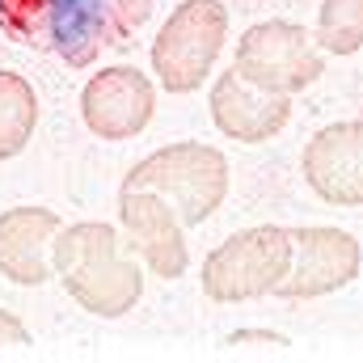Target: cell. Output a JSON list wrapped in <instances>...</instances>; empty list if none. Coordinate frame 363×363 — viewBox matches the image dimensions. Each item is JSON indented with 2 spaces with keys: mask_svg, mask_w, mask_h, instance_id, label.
<instances>
[{
  "mask_svg": "<svg viewBox=\"0 0 363 363\" xmlns=\"http://www.w3.org/2000/svg\"><path fill=\"white\" fill-rule=\"evenodd\" d=\"M157 0H0V30L68 68H89L127 47L152 17Z\"/></svg>",
  "mask_w": 363,
  "mask_h": 363,
  "instance_id": "1",
  "label": "cell"
},
{
  "mask_svg": "<svg viewBox=\"0 0 363 363\" xmlns=\"http://www.w3.org/2000/svg\"><path fill=\"white\" fill-rule=\"evenodd\" d=\"M51 271L93 317H123L144 291V274L131 258V245H123V237L101 220L60 228L51 237Z\"/></svg>",
  "mask_w": 363,
  "mask_h": 363,
  "instance_id": "2",
  "label": "cell"
},
{
  "mask_svg": "<svg viewBox=\"0 0 363 363\" xmlns=\"http://www.w3.org/2000/svg\"><path fill=\"white\" fill-rule=\"evenodd\" d=\"M123 190H152L178 211L182 228L203 224L228 194V161L207 144H169L123 178Z\"/></svg>",
  "mask_w": 363,
  "mask_h": 363,
  "instance_id": "3",
  "label": "cell"
},
{
  "mask_svg": "<svg viewBox=\"0 0 363 363\" xmlns=\"http://www.w3.org/2000/svg\"><path fill=\"white\" fill-rule=\"evenodd\" d=\"M291 267V233L279 224H258L228 237L203 262V296L216 304H241L271 296Z\"/></svg>",
  "mask_w": 363,
  "mask_h": 363,
  "instance_id": "4",
  "label": "cell"
},
{
  "mask_svg": "<svg viewBox=\"0 0 363 363\" xmlns=\"http://www.w3.org/2000/svg\"><path fill=\"white\" fill-rule=\"evenodd\" d=\"M228 34V13L220 0H182L152 43V72L169 93H194Z\"/></svg>",
  "mask_w": 363,
  "mask_h": 363,
  "instance_id": "5",
  "label": "cell"
},
{
  "mask_svg": "<svg viewBox=\"0 0 363 363\" xmlns=\"http://www.w3.org/2000/svg\"><path fill=\"white\" fill-rule=\"evenodd\" d=\"M233 68L271 93H300L325 77V55L296 21H258L241 34Z\"/></svg>",
  "mask_w": 363,
  "mask_h": 363,
  "instance_id": "6",
  "label": "cell"
},
{
  "mask_svg": "<svg viewBox=\"0 0 363 363\" xmlns=\"http://www.w3.org/2000/svg\"><path fill=\"white\" fill-rule=\"evenodd\" d=\"M291 233V267L274 296L283 300H317L338 287H347L359 274V241L330 224L287 228Z\"/></svg>",
  "mask_w": 363,
  "mask_h": 363,
  "instance_id": "7",
  "label": "cell"
},
{
  "mask_svg": "<svg viewBox=\"0 0 363 363\" xmlns=\"http://www.w3.org/2000/svg\"><path fill=\"white\" fill-rule=\"evenodd\" d=\"M157 89L140 68H106L81 93L85 127L101 140H131L152 123Z\"/></svg>",
  "mask_w": 363,
  "mask_h": 363,
  "instance_id": "8",
  "label": "cell"
},
{
  "mask_svg": "<svg viewBox=\"0 0 363 363\" xmlns=\"http://www.w3.org/2000/svg\"><path fill=\"white\" fill-rule=\"evenodd\" d=\"M308 190L334 207H363V118L321 127L304 148Z\"/></svg>",
  "mask_w": 363,
  "mask_h": 363,
  "instance_id": "9",
  "label": "cell"
},
{
  "mask_svg": "<svg viewBox=\"0 0 363 363\" xmlns=\"http://www.w3.org/2000/svg\"><path fill=\"white\" fill-rule=\"evenodd\" d=\"M211 118L228 140L241 144H262L274 140L287 118H291V97L287 93H271L254 81H245L237 68L220 72L211 85Z\"/></svg>",
  "mask_w": 363,
  "mask_h": 363,
  "instance_id": "10",
  "label": "cell"
},
{
  "mask_svg": "<svg viewBox=\"0 0 363 363\" xmlns=\"http://www.w3.org/2000/svg\"><path fill=\"white\" fill-rule=\"evenodd\" d=\"M118 220L131 237V250L144 254L148 271L157 279H178L186 271L190 250H186V237H182V220L161 194L123 190L118 194Z\"/></svg>",
  "mask_w": 363,
  "mask_h": 363,
  "instance_id": "11",
  "label": "cell"
},
{
  "mask_svg": "<svg viewBox=\"0 0 363 363\" xmlns=\"http://www.w3.org/2000/svg\"><path fill=\"white\" fill-rule=\"evenodd\" d=\"M60 233V216L47 207H13L0 216V274L38 287L51 279V237Z\"/></svg>",
  "mask_w": 363,
  "mask_h": 363,
  "instance_id": "12",
  "label": "cell"
},
{
  "mask_svg": "<svg viewBox=\"0 0 363 363\" xmlns=\"http://www.w3.org/2000/svg\"><path fill=\"white\" fill-rule=\"evenodd\" d=\"M38 127V97L26 77L0 72V161L17 157Z\"/></svg>",
  "mask_w": 363,
  "mask_h": 363,
  "instance_id": "13",
  "label": "cell"
},
{
  "mask_svg": "<svg viewBox=\"0 0 363 363\" xmlns=\"http://www.w3.org/2000/svg\"><path fill=\"white\" fill-rule=\"evenodd\" d=\"M313 43L334 55H355L363 47V0H321Z\"/></svg>",
  "mask_w": 363,
  "mask_h": 363,
  "instance_id": "14",
  "label": "cell"
},
{
  "mask_svg": "<svg viewBox=\"0 0 363 363\" xmlns=\"http://www.w3.org/2000/svg\"><path fill=\"white\" fill-rule=\"evenodd\" d=\"M262 347V351H287L291 342L283 338V334H271V330H241V334H228L224 338V347H233V351H241V347Z\"/></svg>",
  "mask_w": 363,
  "mask_h": 363,
  "instance_id": "15",
  "label": "cell"
},
{
  "mask_svg": "<svg viewBox=\"0 0 363 363\" xmlns=\"http://www.w3.org/2000/svg\"><path fill=\"white\" fill-rule=\"evenodd\" d=\"M26 347H30V330H26L13 313L0 308V355H4V351H26Z\"/></svg>",
  "mask_w": 363,
  "mask_h": 363,
  "instance_id": "16",
  "label": "cell"
}]
</instances>
